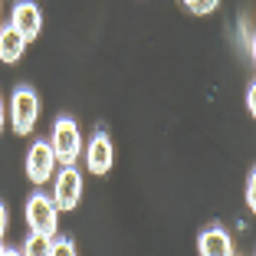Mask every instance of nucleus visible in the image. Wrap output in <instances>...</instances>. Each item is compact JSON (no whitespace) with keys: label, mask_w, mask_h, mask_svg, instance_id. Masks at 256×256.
I'll return each instance as SVG.
<instances>
[{"label":"nucleus","mask_w":256,"mask_h":256,"mask_svg":"<svg viewBox=\"0 0 256 256\" xmlns=\"http://www.w3.org/2000/svg\"><path fill=\"white\" fill-rule=\"evenodd\" d=\"M197 250H200L204 256H230L234 253V240H230V234L220 230V226H207V230L197 236Z\"/></svg>","instance_id":"6e6552de"},{"label":"nucleus","mask_w":256,"mask_h":256,"mask_svg":"<svg viewBox=\"0 0 256 256\" xmlns=\"http://www.w3.org/2000/svg\"><path fill=\"white\" fill-rule=\"evenodd\" d=\"M4 122H7V115H4V102H0V132H4Z\"/></svg>","instance_id":"f3484780"},{"label":"nucleus","mask_w":256,"mask_h":256,"mask_svg":"<svg viewBox=\"0 0 256 256\" xmlns=\"http://www.w3.org/2000/svg\"><path fill=\"white\" fill-rule=\"evenodd\" d=\"M23 53H26V40H23L14 26H4V30H0V62L14 66V62L23 60Z\"/></svg>","instance_id":"1a4fd4ad"},{"label":"nucleus","mask_w":256,"mask_h":256,"mask_svg":"<svg viewBox=\"0 0 256 256\" xmlns=\"http://www.w3.org/2000/svg\"><path fill=\"white\" fill-rule=\"evenodd\" d=\"M82 197V174L76 164H62L60 174H53V204L56 210H76Z\"/></svg>","instance_id":"7ed1b4c3"},{"label":"nucleus","mask_w":256,"mask_h":256,"mask_svg":"<svg viewBox=\"0 0 256 256\" xmlns=\"http://www.w3.org/2000/svg\"><path fill=\"white\" fill-rule=\"evenodd\" d=\"M4 234H7V207L0 204V240H4Z\"/></svg>","instance_id":"4468645a"},{"label":"nucleus","mask_w":256,"mask_h":256,"mask_svg":"<svg viewBox=\"0 0 256 256\" xmlns=\"http://www.w3.org/2000/svg\"><path fill=\"white\" fill-rule=\"evenodd\" d=\"M53 174H56V154L50 148V142H33V148L26 151V178L40 188Z\"/></svg>","instance_id":"39448f33"},{"label":"nucleus","mask_w":256,"mask_h":256,"mask_svg":"<svg viewBox=\"0 0 256 256\" xmlns=\"http://www.w3.org/2000/svg\"><path fill=\"white\" fill-rule=\"evenodd\" d=\"M246 106H250V112H256V92L253 89H246Z\"/></svg>","instance_id":"2eb2a0df"},{"label":"nucleus","mask_w":256,"mask_h":256,"mask_svg":"<svg viewBox=\"0 0 256 256\" xmlns=\"http://www.w3.org/2000/svg\"><path fill=\"white\" fill-rule=\"evenodd\" d=\"M50 253H53V256H60V253L72 256L76 246H72V240H69V236H56V234H53V240H50Z\"/></svg>","instance_id":"f8f14e48"},{"label":"nucleus","mask_w":256,"mask_h":256,"mask_svg":"<svg viewBox=\"0 0 256 256\" xmlns=\"http://www.w3.org/2000/svg\"><path fill=\"white\" fill-rule=\"evenodd\" d=\"M86 164H89L92 174H106L115 164V144L108 138V132H96V138L86 148Z\"/></svg>","instance_id":"0eeeda50"},{"label":"nucleus","mask_w":256,"mask_h":256,"mask_svg":"<svg viewBox=\"0 0 256 256\" xmlns=\"http://www.w3.org/2000/svg\"><path fill=\"white\" fill-rule=\"evenodd\" d=\"M40 118V96L33 89H16L10 96V128L16 135H30Z\"/></svg>","instance_id":"f03ea898"},{"label":"nucleus","mask_w":256,"mask_h":256,"mask_svg":"<svg viewBox=\"0 0 256 256\" xmlns=\"http://www.w3.org/2000/svg\"><path fill=\"white\" fill-rule=\"evenodd\" d=\"M26 224H30L33 234L53 236V234H56V226H60V210H56L53 197L33 194L30 200H26Z\"/></svg>","instance_id":"20e7f679"},{"label":"nucleus","mask_w":256,"mask_h":256,"mask_svg":"<svg viewBox=\"0 0 256 256\" xmlns=\"http://www.w3.org/2000/svg\"><path fill=\"white\" fill-rule=\"evenodd\" d=\"M217 4H220V0H184V7H188L190 14H197V16L214 14V10H217Z\"/></svg>","instance_id":"9b49d317"},{"label":"nucleus","mask_w":256,"mask_h":256,"mask_svg":"<svg viewBox=\"0 0 256 256\" xmlns=\"http://www.w3.org/2000/svg\"><path fill=\"white\" fill-rule=\"evenodd\" d=\"M50 148L56 154V164H76L79 161V154H82V135H79V125L69 115L56 118L53 135H50Z\"/></svg>","instance_id":"f257e3e1"},{"label":"nucleus","mask_w":256,"mask_h":256,"mask_svg":"<svg viewBox=\"0 0 256 256\" xmlns=\"http://www.w3.org/2000/svg\"><path fill=\"white\" fill-rule=\"evenodd\" d=\"M50 240H53V236H46V234H33L30 230V240L23 243V253H50Z\"/></svg>","instance_id":"9d476101"},{"label":"nucleus","mask_w":256,"mask_h":256,"mask_svg":"<svg viewBox=\"0 0 256 256\" xmlns=\"http://www.w3.org/2000/svg\"><path fill=\"white\" fill-rule=\"evenodd\" d=\"M10 26L30 43V40H36L40 30H43V14H40V7L33 0H20V4L10 10Z\"/></svg>","instance_id":"423d86ee"},{"label":"nucleus","mask_w":256,"mask_h":256,"mask_svg":"<svg viewBox=\"0 0 256 256\" xmlns=\"http://www.w3.org/2000/svg\"><path fill=\"white\" fill-rule=\"evenodd\" d=\"M246 204H250V210H256V174L246 178Z\"/></svg>","instance_id":"ddd939ff"},{"label":"nucleus","mask_w":256,"mask_h":256,"mask_svg":"<svg viewBox=\"0 0 256 256\" xmlns=\"http://www.w3.org/2000/svg\"><path fill=\"white\" fill-rule=\"evenodd\" d=\"M0 256H14V250H10V246H4V243H0Z\"/></svg>","instance_id":"dca6fc26"}]
</instances>
